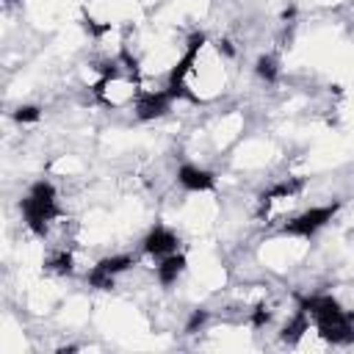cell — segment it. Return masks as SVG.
<instances>
[{"label":"cell","mask_w":354,"mask_h":354,"mask_svg":"<svg viewBox=\"0 0 354 354\" xmlns=\"http://www.w3.org/2000/svg\"><path fill=\"white\" fill-rule=\"evenodd\" d=\"M202 321H205V313H202V310H197V313L191 316V321H188V332H194V329H197Z\"/></svg>","instance_id":"obj_18"},{"label":"cell","mask_w":354,"mask_h":354,"mask_svg":"<svg viewBox=\"0 0 354 354\" xmlns=\"http://www.w3.org/2000/svg\"><path fill=\"white\" fill-rule=\"evenodd\" d=\"M305 332H307V313H305V310H299V316H296V318L283 329V340L294 346V343H299V340H302V335H305Z\"/></svg>","instance_id":"obj_9"},{"label":"cell","mask_w":354,"mask_h":354,"mask_svg":"<svg viewBox=\"0 0 354 354\" xmlns=\"http://www.w3.org/2000/svg\"><path fill=\"white\" fill-rule=\"evenodd\" d=\"M50 266H53L58 274H69V272H72V255H69V252H61Z\"/></svg>","instance_id":"obj_15"},{"label":"cell","mask_w":354,"mask_h":354,"mask_svg":"<svg viewBox=\"0 0 354 354\" xmlns=\"http://www.w3.org/2000/svg\"><path fill=\"white\" fill-rule=\"evenodd\" d=\"M266 321H269L266 307H258V310H255V316H252V324H255V327H261V324H266Z\"/></svg>","instance_id":"obj_17"},{"label":"cell","mask_w":354,"mask_h":354,"mask_svg":"<svg viewBox=\"0 0 354 354\" xmlns=\"http://www.w3.org/2000/svg\"><path fill=\"white\" fill-rule=\"evenodd\" d=\"M258 75L263 78V80H277V61L272 58V56H263V58H258Z\"/></svg>","instance_id":"obj_12"},{"label":"cell","mask_w":354,"mask_h":354,"mask_svg":"<svg viewBox=\"0 0 354 354\" xmlns=\"http://www.w3.org/2000/svg\"><path fill=\"white\" fill-rule=\"evenodd\" d=\"M23 216L28 221V227L36 232V235H45L47 232V221L58 216V208H56V188L50 183H36L31 188V194L23 199Z\"/></svg>","instance_id":"obj_1"},{"label":"cell","mask_w":354,"mask_h":354,"mask_svg":"<svg viewBox=\"0 0 354 354\" xmlns=\"http://www.w3.org/2000/svg\"><path fill=\"white\" fill-rule=\"evenodd\" d=\"M302 188V180H291V183H280V186H274L269 194H263V205H269L272 199H277V197H291V194H296Z\"/></svg>","instance_id":"obj_11"},{"label":"cell","mask_w":354,"mask_h":354,"mask_svg":"<svg viewBox=\"0 0 354 354\" xmlns=\"http://www.w3.org/2000/svg\"><path fill=\"white\" fill-rule=\"evenodd\" d=\"M202 42H205V36L202 34H194L191 39H188V50H186V56L175 64V69H172V75H169V94H172V100H180V97H186V100H197L191 91H188V86L183 83L186 80V75L191 72V67H194V61H197V53H199V47H202Z\"/></svg>","instance_id":"obj_3"},{"label":"cell","mask_w":354,"mask_h":354,"mask_svg":"<svg viewBox=\"0 0 354 354\" xmlns=\"http://www.w3.org/2000/svg\"><path fill=\"white\" fill-rule=\"evenodd\" d=\"M335 210H338V205L310 208V210H305L302 216H296L294 221H288V224H285V232H288V235H302V239H310L313 232H318V230L335 216Z\"/></svg>","instance_id":"obj_4"},{"label":"cell","mask_w":354,"mask_h":354,"mask_svg":"<svg viewBox=\"0 0 354 354\" xmlns=\"http://www.w3.org/2000/svg\"><path fill=\"white\" fill-rule=\"evenodd\" d=\"M14 120L17 122H36L39 120V108L36 105H20L14 111Z\"/></svg>","instance_id":"obj_14"},{"label":"cell","mask_w":354,"mask_h":354,"mask_svg":"<svg viewBox=\"0 0 354 354\" xmlns=\"http://www.w3.org/2000/svg\"><path fill=\"white\" fill-rule=\"evenodd\" d=\"M219 53H224V56H232V47H230V42H219Z\"/></svg>","instance_id":"obj_19"},{"label":"cell","mask_w":354,"mask_h":354,"mask_svg":"<svg viewBox=\"0 0 354 354\" xmlns=\"http://www.w3.org/2000/svg\"><path fill=\"white\" fill-rule=\"evenodd\" d=\"M316 327H318V335H321L327 343L346 346V343L354 340V313L335 310V313L318 316V318H316Z\"/></svg>","instance_id":"obj_2"},{"label":"cell","mask_w":354,"mask_h":354,"mask_svg":"<svg viewBox=\"0 0 354 354\" xmlns=\"http://www.w3.org/2000/svg\"><path fill=\"white\" fill-rule=\"evenodd\" d=\"M177 180L188 191H210L213 188V175L205 169H197V166H180Z\"/></svg>","instance_id":"obj_7"},{"label":"cell","mask_w":354,"mask_h":354,"mask_svg":"<svg viewBox=\"0 0 354 354\" xmlns=\"http://www.w3.org/2000/svg\"><path fill=\"white\" fill-rule=\"evenodd\" d=\"M169 102H172V94H169V91H144V94L136 100V116H139L142 122L155 120V116L166 113Z\"/></svg>","instance_id":"obj_5"},{"label":"cell","mask_w":354,"mask_h":354,"mask_svg":"<svg viewBox=\"0 0 354 354\" xmlns=\"http://www.w3.org/2000/svg\"><path fill=\"white\" fill-rule=\"evenodd\" d=\"M133 266V258H128V255H120V258H105V261H100L97 263V269H102L105 274H120V272H128Z\"/></svg>","instance_id":"obj_10"},{"label":"cell","mask_w":354,"mask_h":354,"mask_svg":"<svg viewBox=\"0 0 354 354\" xmlns=\"http://www.w3.org/2000/svg\"><path fill=\"white\" fill-rule=\"evenodd\" d=\"M86 31H91L94 36H102L105 31H111V25H97L94 20H86Z\"/></svg>","instance_id":"obj_16"},{"label":"cell","mask_w":354,"mask_h":354,"mask_svg":"<svg viewBox=\"0 0 354 354\" xmlns=\"http://www.w3.org/2000/svg\"><path fill=\"white\" fill-rule=\"evenodd\" d=\"M144 250L150 255H158V258L161 255H172L177 250V235L172 230H166V227H155L144 239Z\"/></svg>","instance_id":"obj_6"},{"label":"cell","mask_w":354,"mask_h":354,"mask_svg":"<svg viewBox=\"0 0 354 354\" xmlns=\"http://www.w3.org/2000/svg\"><path fill=\"white\" fill-rule=\"evenodd\" d=\"M89 285H91V288H100V291H111V288H113V277L94 266V272L89 274Z\"/></svg>","instance_id":"obj_13"},{"label":"cell","mask_w":354,"mask_h":354,"mask_svg":"<svg viewBox=\"0 0 354 354\" xmlns=\"http://www.w3.org/2000/svg\"><path fill=\"white\" fill-rule=\"evenodd\" d=\"M183 269H186V258H183V255H169V258L158 266V280H161L164 285H172V283L180 277Z\"/></svg>","instance_id":"obj_8"}]
</instances>
